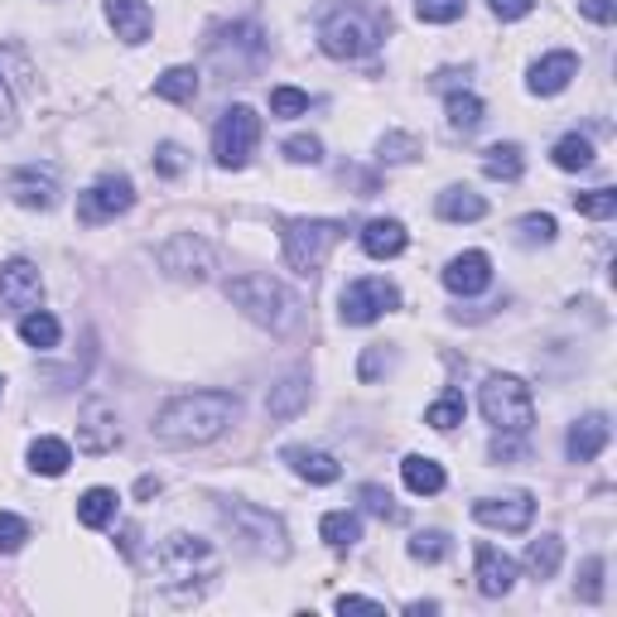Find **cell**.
<instances>
[{"label": "cell", "mask_w": 617, "mask_h": 617, "mask_svg": "<svg viewBox=\"0 0 617 617\" xmlns=\"http://www.w3.org/2000/svg\"><path fill=\"white\" fill-rule=\"evenodd\" d=\"M242 400L232 391H194V396H178L160 410L155 420V434L164 444H212L232 420H237Z\"/></svg>", "instance_id": "obj_1"}, {"label": "cell", "mask_w": 617, "mask_h": 617, "mask_svg": "<svg viewBox=\"0 0 617 617\" xmlns=\"http://www.w3.org/2000/svg\"><path fill=\"white\" fill-rule=\"evenodd\" d=\"M212 575H218V550L208 541H198V535L178 531L155 550V583H160L174 603H188Z\"/></svg>", "instance_id": "obj_2"}, {"label": "cell", "mask_w": 617, "mask_h": 617, "mask_svg": "<svg viewBox=\"0 0 617 617\" xmlns=\"http://www.w3.org/2000/svg\"><path fill=\"white\" fill-rule=\"evenodd\" d=\"M391 29V15L377 5H338L323 15L319 25V49L329 59H367L372 49H381Z\"/></svg>", "instance_id": "obj_3"}, {"label": "cell", "mask_w": 617, "mask_h": 617, "mask_svg": "<svg viewBox=\"0 0 617 617\" xmlns=\"http://www.w3.org/2000/svg\"><path fill=\"white\" fill-rule=\"evenodd\" d=\"M227 299L251 323H261V329H271V333H289L299 323V299L289 295L280 280H271V275H237V280H227Z\"/></svg>", "instance_id": "obj_4"}, {"label": "cell", "mask_w": 617, "mask_h": 617, "mask_svg": "<svg viewBox=\"0 0 617 617\" xmlns=\"http://www.w3.org/2000/svg\"><path fill=\"white\" fill-rule=\"evenodd\" d=\"M343 237H347V227H343V222H333V218H295V222H285V232H280V242H285V266L295 275L313 280L323 271V261H329V251Z\"/></svg>", "instance_id": "obj_5"}, {"label": "cell", "mask_w": 617, "mask_h": 617, "mask_svg": "<svg viewBox=\"0 0 617 617\" xmlns=\"http://www.w3.org/2000/svg\"><path fill=\"white\" fill-rule=\"evenodd\" d=\"M478 406H482V420H488L497 434H526L535 424V400H531V386H526L521 377H507V372L488 377L482 381Z\"/></svg>", "instance_id": "obj_6"}, {"label": "cell", "mask_w": 617, "mask_h": 617, "mask_svg": "<svg viewBox=\"0 0 617 617\" xmlns=\"http://www.w3.org/2000/svg\"><path fill=\"white\" fill-rule=\"evenodd\" d=\"M222 521H227L232 541H237L246 555H266V559H285L289 541L280 516H271L266 507H251V502H222Z\"/></svg>", "instance_id": "obj_7"}, {"label": "cell", "mask_w": 617, "mask_h": 617, "mask_svg": "<svg viewBox=\"0 0 617 617\" xmlns=\"http://www.w3.org/2000/svg\"><path fill=\"white\" fill-rule=\"evenodd\" d=\"M256 145H261V116L242 102L222 111L218 131H212V160H218L222 170H246Z\"/></svg>", "instance_id": "obj_8"}, {"label": "cell", "mask_w": 617, "mask_h": 617, "mask_svg": "<svg viewBox=\"0 0 617 617\" xmlns=\"http://www.w3.org/2000/svg\"><path fill=\"white\" fill-rule=\"evenodd\" d=\"M400 305V289L396 285H386V280H353V285L343 289V299H338V313H343V323H353V329H362V323H377L381 313H391Z\"/></svg>", "instance_id": "obj_9"}, {"label": "cell", "mask_w": 617, "mask_h": 617, "mask_svg": "<svg viewBox=\"0 0 617 617\" xmlns=\"http://www.w3.org/2000/svg\"><path fill=\"white\" fill-rule=\"evenodd\" d=\"M155 261H160V271L164 275H174V280H208L212 271V246L203 237H194V232H178V237H170L155 251Z\"/></svg>", "instance_id": "obj_10"}, {"label": "cell", "mask_w": 617, "mask_h": 617, "mask_svg": "<svg viewBox=\"0 0 617 617\" xmlns=\"http://www.w3.org/2000/svg\"><path fill=\"white\" fill-rule=\"evenodd\" d=\"M136 203V184L126 174H102L83 198H77V218L83 222H111Z\"/></svg>", "instance_id": "obj_11"}, {"label": "cell", "mask_w": 617, "mask_h": 617, "mask_svg": "<svg viewBox=\"0 0 617 617\" xmlns=\"http://www.w3.org/2000/svg\"><path fill=\"white\" fill-rule=\"evenodd\" d=\"M121 444V424H116V406L102 396H92L77 410V448L83 454H116Z\"/></svg>", "instance_id": "obj_12"}, {"label": "cell", "mask_w": 617, "mask_h": 617, "mask_svg": "<svg viewBox=\"0 0 617 617\" xmlns=\"http://www.w3.org/2000/svg\"><path fill=\"white\" fill-rule=\"evenodd\" d=\"M473 516L492 531H526L535 521V497L531 492H502V497L473 502Z\"/></svg>", "instance_id": "obj_13"}, {"label": "cell", "mask_w": 617, "mask_h": 617, "mask_svg": "<svg viewBox=\"0 0 617 617\" xmlns=\"http://www.w3.org/2000/svg\"><path fill=\"white\" fill-rule=\"evenodd\" d=\"M44 299V280L29 261H5L0 266V309L5 313H29Z\"/></svg>", "instance_id": "obj_14"}, {"label": "cell", "mask_w": 617, "mask_h": 617, "mask_svg": "<svg viewBox=\"0 0 617 617\" xmlns=\"http://www.w3.org/2000/svg\"><path fill=\"white\" fill-rule=\"evenodd\" d=\"M242 53H246L251 63L266 59V39H261V29H256V25H232V29H222V35L212 39V59H218L227 73H242V69H237Z\"/></svg>", "instance_id": "obj_15"}, {"label": "cell", "mask_w": 617, "mask_h": 617, "mask_svg": "<svg viewBox=\"0 0 617 617\" xmlns=\"http://www.w3.org/2000/svg\"><path fill=\"white\" fill-rule=\"evenodd\" d=\"M5 194L15 198L20 208H53L59 203V178H53V170H15L5 178Z\"/></svg>", "instance_id": "obj_16"}, {"label": "cell", "mask_w": 617, "mask_h": 617, "mask_svg": "<svg viewBox=\"0 0 617 617\" xmlns=\"http://www.w3.org/2000/svg\"><path fill=\"white\" fill-rule=\"evenodd\" d=\"M488 285H492V261L482 251H464V256H454V261L444 266V289H454V295L473 299Z\"/></svg>", "instance_id": "obj_17"}, {"label": "cell", "mask_w": 617, "mask_h": 617, "mask_svg": "<svg viewBox=\"0 0 617 617\" xmlns=\"http://www.w3.org/2000/svg\"><path fill=\"white\" fill-rule=\"evenodd\" d=\"M516 589V559L502 555L497 545L482 541L478 545V593H488V599H507Z\"/></svg>", "instance_id": "obj_18"}, {"label": "cell", "mask_w": 617, "mask_h": 617, "mask_svg": "<svg viewBox=\"0 0 617 617\" xmlns=\"http://www.w3.org/2000/svg\"><path fill=\"white\" fill-rule=\"evenodd\" d=\"M608 420L603 415H583V420L569 424V434H565V454H569V464H593V458L608 448Z\"/></svg>", "instance_id": "obj_19"}, {"label": "cell", "mask_w": 617, "mask_h": 617, "mask_svg": "<svg viewBox=\"0 0 617 617\" xmlns=\"http://www.w3.org/2000/svg\"><path fill=\"white\" fill-rule=\"evenodd\" d=\"M575 77H579V59H575V53H569V49L545 53V59L531 69V92L535 97H555V92H565Z\"/></svg>", "instance_id": "obj_20"}, {"label": "cell", "mask_w": 617, "mask_h": 617, "mask_svg": "<svg viewBox=\"0 0 617 617\" xmlns=\"http://www.w3.org/2000/svg\"><path fill=\"white\" fill-rule=\"evenodd\" d=\"M107 20L116 29V39H126V44H145L155 29V15L145 0H107Z\"/></svg>", "instance_id": "obj_21"}, {"label": "cell", "mask_w": 617, "mask_h": 617, "mask_svg": "<svg viewBox=\"0 0 617 617\" xmlns=\"http://www.w3.org/2000/svg\"><path fill=\"white\" fill-rule=\"evenodd\" d=\"M280 458H285V464L295 468V473L305 478V482H319V488H329V482H338V478H343V464H338V458H333V454H323V448L289 444Z\"/></svg>", "instance_id": "obj_22"}, {"label": "cell", "mask_w": 617, "mask_h": 617, "mask_svg": "<svg viewBox=\"0 0 617 617\" xmlns=\"http://www.w3.org/2000/svg\"><path fill=\"white\" fill-rule=\"evenodd\" d=\"M309 406V372H289L285 381H275L271 396H266V415L271 420H295Z\"/></svg>", "instance_id": "obj_23"}, {"label": "cell", "mask_w": 617, "mask_h": 617, "mask_svg": "<svg viewBox=\"0 0 617 617\" xmlns=\"http://www.w3.org/2000/svg\"><path fill=\"white\" fill-rule=\"evenodd\" d=\"M406 227H400L396 218H377V222H367L362 227V251L372 256V261H391V256H400L406 251Z\"/></svg>", "instance_id": "obj_24"}, {"label": "cell", "mask_w": 617, "mask_h": 617, "mask_svg": "<svg viewBox=\"0 0 617 617\" xmlns=\"http://www.w3.org/2000/svg\"><path fill=\"white\" fill-rule=\"evenodd\" d=\"M400 478H406V488L415 492V497H434V492H444V468L434 464L430 454H410L406 464H400Z\"/></svg>", "instance_id": "obj_25"}, {"label": "cell", "mask_w": 617, "mask_h": 617, "mask_svg": "<svg viewBox=\"0 0 617 617\" xmlns=\"http://www.w3.org/2000/svg\"><path fill=\"white\" fill-rule=\"evenodd\" d=\"M440 218L444 222H478V218H488V203H482V194H473L468 184H454L440 194Z\"/></svg>", "instance_id": "obj_26"}, {"label": "cell", "mask_w": 617, "mask_h": 617, "mask_svg": "<svg viewBox=\"0 0 617 617\" xmlns=\"http://www.w3.org/2000/svg\"><path fill=\"white\" fill-rule=\"evenodd\" d=\"M116 492L111 488H87L83 497H77V521L87 526V531H102V526L116 521Z\"/></svg>", "instance_id": "obj_27"}, {"label": "cell", "mask_w": 617, "mask_h": 617, "mask_svg": "<svg viewBox=\"0 0 617 617\" xmlns=\"http://www.w3.org/2000/svg\"><path fill=\"white\" fill-rule=\"evenodd\" d=\"M69 464H73V448L63 440H53V434H44V440L29 444V468H35V473L63 478V473H69Z\"/></svg>", "instance_id": "obj_28"}, {"label": "cell", "mask_w": 617, "mask_h": 617, "mask_svg": "<svg viewBox=\"0 0 617 617\" xmlns=\"http://www.w3.org/2000/svg\"><path fill=\"white\" fill-rule=\"evenodd\" d=\"M526 160H521V145H488L482 150V174L488 178H502V184H511V178H521Z\"/></svg>", "instance_id": "obj_29"}, {"label": "cell", "mask_w": 617, "mask_h": 617, "mask_svg": "<svg viewBox=\"0 0 617 617\" xmlns=\"http://www.w3.org/2000/svg\"><path fill=\"white\" fill-rule=\"evenodd\" d=\"M20 338H25L29 347H39V353H49V347H59L63 329H59V319H53V313L29 309L25 319H20Z\"/></svg>", "instance_id": "obj_30"}, {"label": "cell", "mask_w": 617, "mask_h": 617, "mask_svg": "<svg viewBox=\"0 0 617 617\" xmlns=\"http://www.w3.org/2000/svg\"><path fill=\"white\" fill-rule=\"evenodd\" d=\"M559 559H565L559 535H541V541H531V550H526V575L531 579H555Z\"/></svg>", "instance_id": "obj_31"}, {"label": "cell", "mask_w": 617, "mask_h": 617, "mask_svg": "<svg viewBox=\"0 0 617 617\" xmlns=\"http://www.w3.org/2000/svg\"><path fill=\"white\" fill-rule=\"evenodd\" d=\"M319 535L329 541L333 550H353L357 541H362V521H357L353 511H329L319 521Z\"/></svg>", "instance_id": "obj_32"}, {"label": "cell", "mask_w": 617, "mask_h": 617, "mask_svg": "<svg viewBox=\"0 0 617 617\" xmlns=\"http://www.w3.org/2000/svg\"><path fill=\"white\" fill-rule=\"evenodd\" d=\"M155 97L164 102H194L198 97V69H170L155 77Z\"/></svg>", "instance_id": "obj_33"}, {"label": "cell", "mask_w": 617, "mask_h": 617, "mask_svg": "<svg viewBox=\"0 0 617 617\" xmlns=\"http://www.w3.org/2000/svg\"><path fill=\"white\" fill-rule=\"evenodd\" d=\"M555 170H565V174H579V170H589L593 164V145L583 140V136H565V140H555Z\"/></svg>", "instance_id": "obj_34"}, {"label": "cell", "mask_w": 617, "mask_h": 617, "mask_svg": "<svg viewBox=\"0 0 617 617\" xmlns=\"http://www.w3.org/2000/svg\"><path fill=\"white\" fill-rule=\"evenodd\" d=\"M448 126L454 131H478L482 126V102L473 92H448Z\"/></svg>", "instance_id": "obj_35"}, {"label": "cell", "mask_w": 617, "mask_h": 617, "mask_svg": "<svg viewBox=\"0 0 617 617\" xmlns=\"http://www.w3.org/2000/svg\"><path fill=\"white\" fill-rule=\"evenodd\" d=\"M464 5L468 0H415V15L424 25H454V20H464Z\"/></svg>", "instance_id": "obj_36"}, {"label": "cell", "mask_w": 617, "mask_h": 617, "mask_svg": "<svg viewBox=\"0 0 617 617\" xmlns=\"http://www.w3.org/2000/svg\"><path fill=\"white\" fill-rule=\"evenodd\" d=\"M575 208L583 212V218H613L617 212V194L613 188H589V194H575Z\"/></svg>", "instance_id": "obj_37"}, {"label": "cell", "mask_w": 617, "mask_h": 617, "mask_svg": "<svg viewBox=\"0 0 617 617\" xmlns=\"http://www.w3.org/2000/svg\"><path fill=\"white\" fill-rule=\"evenodd\" d=\"M309 111V92H299V87H275L271 92V116L289 121V116H305Z\"/></svg>", "instance_id": "obj_38"}, {"label": "cell", "mask_w": 617, "mask_h": 617, "mask_svg": "<svg viewBox=\"0 0 617 617\" xmlns=\"http://www.w3.org/2000/svg\"><path fill=\"white\" fill-rule=\"evenodd\" d=\"M25 541H29V521H25V516L0 511V555H15Z\"/></svg>", "instance_id": "obj_39"}, {"label": "cell", "mask_w": 617, "mask_h": 617, "mask_svg": "<svg viewBox=\"0 0 617 617\" xmlns=\"http://www.w3.org/2000/svg\"><path fill=\"white\" fill-rule=\"evenodd\" d=\"M424 424H434V430H454V424H464V396L434 400V406L424 410Z\"/></svg>", "instance_id": "obj_40"}, {"label": "cell", "mask_w": 617, "mask_h": 617, "mask_svg": "<svg viewBox=\"0 0 617 617\" xmlns=\"http://www.w3.org/2000/svg\"><path fill=\"white\" fill-rule=\"evenodd\" d=\"M410 555L424 559V565H434V559L448 555V535H444V531H420V535L410 541Z\"/></svg>", "instance_id": "obj_41"}, {"label": "cell", "mask_w": 617, "mask_h": 617, "mask_svg": "<svg viewBox=\"0 0 617 617\" xmlns=\"http://www.w3.org/2000/svg\"><path fill=\"white\" fill-rule=\"evenodd\" d=\"M415 155H420V140H415V136L391 131V136L381 140V160H386V164H406V160H415Z\"/></svg>", "instance_id": "obj_42"}, {"label": "cell", "mask_w": 617, "mask_h": 617, "mask_svg": "<svg viewBox=\"0 0 617 617\" xmlns=\"http://www.w3.org/2000/svg\"><path fill=\"white\" fill-rule=\"evenodd\" d=\"M579 599H583V603H599V599H603V555H589V559H583Z\"/></svg>", "instance_id": "obj_43"}, {"label": "cell", "mask_w": 617, "mask_h": 617, "mask_svg": "<svg viewBox=\"0 0 617 617\" xmlns=\"http://www.w3.org/2000/svg\"><path fill=\"white\" fill-rule=\"evenodd\" d=\"M516 232H521V242H555V218L550 212H531V218L516 222Z\"/></svg>", "instance_id": "obj_44"}, {"label": "cell", "mask_w": 617, "mask_h": 617, "mask_svg": "<svg viewBox=\"0 0 617 617\" xmlns=\"http://www.w3.org/2000/svg\"><path fill=\"white\" fill-rule=\"evenodd\" d=\"M285 155L295 164H319L323 160V140L319 136H289L285 140Z\"/></svg>", "instance_id": "obj_45"}, {"label": "cell", "mask_w": 617, "mask_h": 617, "mask_svg": "<svg viewBox=\"0 0 617 617\" xmlns=\"http://www.w3.org/2000/svg\"><path fill=\"white\" fill-rule=\"evenodd\" d=\"M362 502H367V511L386 516V521H400V507L391 502V492H386V488H377V482H367V488H362Z\"/></svg>", "instance_id": "obj_46"}, {"label": "cell", "mask_w": 617, "mask_h": 617, "mask_svg": "<svg viewBox=\"0 0 617 617\" xmlns=\"http://www.w3.org/2000/svg\"><path fill=\"white\" fill-rule=\"evenodd\" d=\"M391 367V353H386V343H372L362 353V367H357V372H362V381H377L381 372H386Z\"/></svg>", "instance_id": "obj_47"}, {"label": "cell", "mask_w": 617, "mask_h": 617, "mask_svg": "<svg viewBox=\"0 0 617 617\" xmlns=\"http://www.w3.org/2000/svg\"><path fill=\"white\" fill-rule=\"evenodd\" d=\"M155 170H160V174H184V150H178V145L174 140H164L160 145V150H155Z\"/></svg>", "instance_id": "obj_48"}, {"label": "cell", "mask_w": 617, "mask_h": 617, "mask_svg": "<svg viewBox=\"0 0 617 617\" xmlns=\"http://www.w3.org/2000/svg\"><path fill=\"white\" fill-rule=\"evenodd\" d=\"M579 15H589L593 25H613L617 5H613V0H579Z\"/></svg>", "instance_id": "obj_49"}, {"label": "cell", "mask_w": 617, "mask_h": 617, "mask_svg": "<svg viewBox=\"0 0 617 617\" xmlns=\"http://www.w3.org/2000/svg\"><path fill=\"white\" fill-rule=\"evenodd\" d=\"M488 5L497 20H526L535 10V0H488Z\"/></svg>", "instance_id": "obj_50"}, {"label": "cell", "mask_w": 617, "mask_h": 617, "mask_svg": "<svg viewBox=\"0 0 617 617\" xmlns=\"http://www.w3.org/2000/svg\"><path fill=\"white\" fill-rule=\"evenodd\" d=\"M15 131V92H10V83L0 77V136H10Z\"/></svg>", "instance_id": "obj_51"}, {"label": "cell", "mask_w": 617, "mask_h": 617, "mask_svg": "<svg viewBox=\"0 0 617 617\" xmlns=\"http://www.w3.org/2000/svg\"><path fill=\"white\" fill-rule=\"evenodd\" d=\"M338 613H386V603L357 599V593H343V599H338Z\"/></svg>", "instance_id": "obj_52"}, {"label": "cell", "mask_w": 617, "mask_h": 617, "mask_svg": "<svg viewBox=\"0 0 617 617\" xmlns=\"http://www.w3.org/2000/svg\"><path fill=\"white\" fill-rule=\"evenodd\" d=\"M155 492H160V478H140L136 482V497H155Z\"/></svg>", "instance_id": "obj_53"}, {"label": "cell", "mask_w": 617, "mask_h": 617, "mask_svg": "<svg viewBox=\"0 0 617 617\" xmlns=\"http://www.w3.org/2000/svg\"><path fill=\"white\" fill-rule=\"evenodd\" d=\"M0 391H5V381H0Z\"/></svg>", "instance_id": "obj_54"}]
</instances>
